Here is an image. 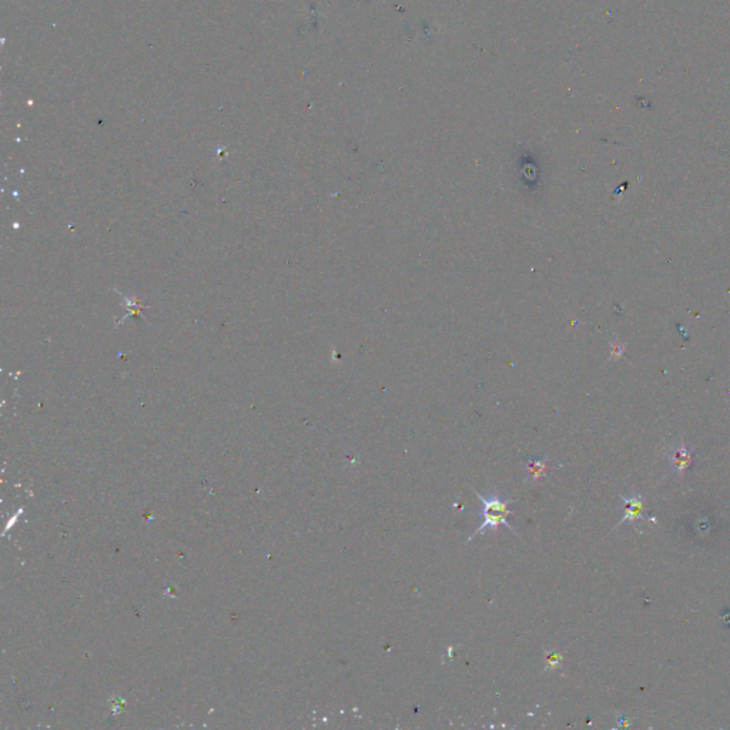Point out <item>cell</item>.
Masks as SVG:
<instances>
[{"mask_svg": "<svg viewBox=\"0 0 730 730\" xmlns=\"http://www.w3.org/2000/svg\"><path fill=\"white\" fill-rule=\"evenodd\" d=\"M622 505H624V518L620 520V524L627 521L633 524H643L645 520V504L643 498L640 495H631V497H622Z\"/></svg>", "mask_w": 730, "mask_h": 730, "instance_id": "obj_2", "label": "cell"}, {"mask_svg": "<svg viewBox=\"0 0 730 730\" xmlns=\"http://www.w3.org/2000/svg\"><path fill=\"white\" fill-rule=\"evenodd\" d=\"M474 492L476 494L482 505L481 508L482 522L479 528L468 538V542H471V540L481 532L488 531V529H498L501 525L515 533V531H513V528L511 526L508 521V517L513 513V511L509 508V502L504 501L498 494H491L490 497H483L478 491H474Z\"/></svg>", "mask_w": 730, "mask_h": 730, "instance_id": "obj_1", "label": "cell"}, {"mask_svg": "<svg viewBox=\"0 0 730 730\" xmlns=\"http://www.w3.org/2000/svg\"><path fill=\"white\" fill-rule=\"evenodd\" d=\"M528 471L529 474L533 476V478H539L540 475L544 474L545 471V463H540V461H531L528 464Z\"/></svg>", "mask_w": 730, "mask_h": 730, "instance_id": "obj_4", "label": "cell"}, {"mask_svg": "<svg viewBox=\"0 0 730 730\" xmlns=\"http://www.w3.org/2000/svg\"><path fill=\"white\" fill-rule=\"evenodd\" d=\"M670 467L673 471L678 474V476H683L686 468L690 465L692 461V452L686 447H678L672 449V452L667 456Z\"/></svg>", "mask_w": 730, "mask_h": 730, "instance_id": "obj_3", "label": "cell"}]
</instances>
